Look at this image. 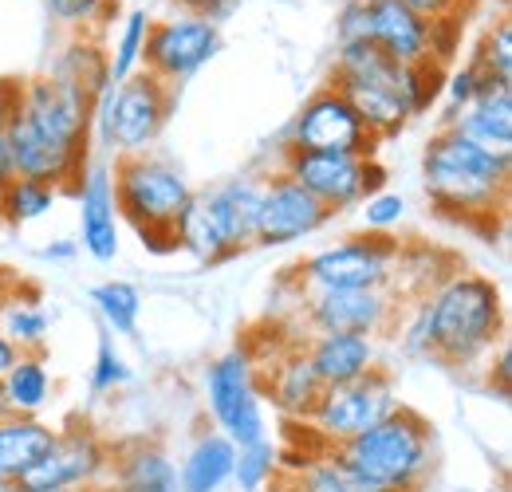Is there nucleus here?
<instances>
[{"instance_id":"nucleus-1","label":"nucleus","mask_w":512,"mask_h":492,"mask_svg":"<svg viewBox=\"0 0 512 492\" xmlns=\"http://www.w3.org/2000/svg\"><path fill=\"white\" fill-rule=\"evenodd\" d=\"M426 355L442 367H473L505 343V300L489 276L453 272L418 304Z\"/></svg>"},{"instance_id":"nucleus-2","label":"nucleus","mask_w":512,"mask_h":492,"mask_svg":"<svg viewBox=\"0 0 512 492\" xmlns=\"http://www.w3.org/2000/svg\"><path fill=\"white\" fill-rule=\"evenodd\" d=\"M509 166L512 154H493L453 126H442L426 142L422 174L430 201L457 221L473 217H501L505 197H509Z\"/></svg>"},{"instance_id":"nucleus-3","label":"nucleus","mask_w":512,"mask_h":492,"mask_svg":"<svg viewBox=\"0 0 512 492\" xmlns=\"http://www.w3.org/2000/svg\"><path fill=\"white\" fill-rule=\"evenodd\" d=\"M119 217H127L134 233L146 241L150 252H174L178 248V217L186 213L193 197L190 178L154 154L119 158L111 170Z\"/></svg>"},{"instance_id":"nucleus-4","label":"nucleus","mask_w":512,"mask_h":492,"mask_svg":"<svg viewBox=\"0 0 512 492\" xmlns=\"http://www.w3.org/2000/svg\"><path fill=\"white\" fill-rule=\"evenodd\" d=\"M335 453L383 492H418L434 465V430L418 410L398 406L379 426L335 445Z\"/></svg>"},{"instance_id":"nucleus-5","label":"nucleus","mask_w":512,"mask_h":492,"mask_svg":"<svg viewBox=\"0 0 512 492\" xmlns=\"http://www.w3.org/2000/svg\"><path fill=\"white\" fill-rule=\"evenodd\" d=\"M264 201V178L241 174L213 189H193L186 213L178 217V248L205 264H221L256 245V221Z\"/></svg>"},{"instance_id":"nucleus-6","label":"nucleus","mask_w":512,"mask_h":492,"mask_svg":"<svg viewBox=\"0 0 512 492\" xmlns=\"http://www.w3.org/2000/svg\"><path fill=\"white\" fill-rule=\"evenodd\" d=\"M331 87L355 107V115L375 134V142L394 138L410 123V107L402 95V63L386 60L371 40L339 44Z\"/></svg>"},{"instance_id":"nucleus-7","label":"nucleus","mask_w":512,"mask_h":492,"mask_svg":"<svg viewBox=\"0 0 512 492\" xmlns=\"http://www.w3.org/2000/svg\"><path fill=\"white\" fill-rule=\"evenodd\" d=\"M16 111L64 162H71L79 174L87 170V134L95 119V95H87L75 79H67L60 71H48L20 83Z\"/></svg>"},{"instance_id":"nucleus-8","label":"nucleus","mask_w":512,"mask_h":492,"mask_svg":"<svg viewBox=\"0 0 512 492\" xmlns=\"http://www.w3.org/2000/svg\"><path fill=\"white\" fill-rule=\"evenodd\" d=\"M95 103H99L103 142L119 158H134V154H150V146L158 142L174 111V87H166L150 71H134L123 83H111Z\"/></svg>"},{"instance_id":"nucleus-9","label":"nucleus","mask_w":512,"mask_h":492,"mask_svg":"<svg viewBox=\"0 0 512 492\" xmlns=\"http://www.w3.org/2000/svg\"><path fill=\"white\" fill-rule=\"evenodd\" d=\"M402 245L390 233H359L323 248L300 264L304 292H347V288H390L402 264Z\"/></svg>"},{"instance_id":"nucleus-10","label":"nucleus","mask_w":512,"mask_h":492,"mask_svg":"<svg viewBox=\"0 0 512 492\" xmlns=\"http://www.w3.org/2000/svg\"><path fill=\"white\" fill-rule=\"evenodd\" d=\"M205 402L217 433H225L237 449L268 437L264 422V394L256 386V363L245 347L225 351L205 370Z\"/></svg>"},{"instance_id":"nucleus-11","label":"nucleus","mask_w":512,"mask_h":492,"mask_svg":"<svg viewBox=\"0 0 512 492\" xmlns=\"http://www.w3.org/2000/svg\"><path fill=\"white\" fill-rule=\"evenodd\" d=\"M284 174L300 182L331 213L355 209L386 182L383 166L375 158L343 154V150H284Z\"/></svg>"},{"instance_id":"nucleus-12","label":"nucleus","mask_w":512,"mask_h":492,"mask_svg":"<svg viewBox=\"0 0 512 492\" xmlns=\"http://www.w3.org/2000/svg\"><path fill=\"white\" fill-rule=\"evenodd\" d=\"M402 406L398 398V386L383 367L355 378V382H343V386H323L320 406L312 410V430L320 433L323 441L335 449L359 433H367L371 426H379L383 418H390L394 410Z\"/></svg>"},{"instance_id":"nucleus-13","label":"nucleus","mask_w":512,"mask_h":492,"mask_svg":"<svg viewBox=\"0 0 512 492\" xmlns=\"http://www.w3.org/2000/svg\"><path fill=\"white\" fill-rule=\"evenodd\" d=\"M217 48H221L217 20H205L197 12L170 16V20L150 24L146 52H142V71H150L166 87H178V83H186L190 75H197L205 63L213 60Z\"/></svg>"},{"instance_id":"nucleus-14","label":"nucleus","mask_w":512,"mask_h":492,"mask_svg":"<svg viewBox=\"0 0 512 492\" xmlns=\"http://www.w3.org/2000/svg\"><path fill=\"white\" fill-rule=\"evenodd\" d=\"M288 146L292 150H343V154L375 158L379 142L335 87H323L300 107L296 123L288 130Z\"/></svg>"},{"instance_id":"nucleus-15","label":"nucleus","mask_w":512,"mask_h":492,"mask_svg":"<svg viewBox=\"0 0 512 492\" xmlns=\"http://www.w3.org/2000/svg\"><path fill=\"white\" fill-rule=\"evenodd\" d=\"M111 469V445L91 426H71L56 433V445L40 457V465L12 492L75 489V485H103Z\"/></svg>"},{"instance_id":"nucleus-16","label":"nucleus","mask_w":512,"mask_h":492,"mask_svg":"<svg viewBox=\"0 0 512 492\" xmlns=\"http://www.w3.org/2000/svg\"><path fill=\"white\" fill-rule=\"evenodd\" d=\"M398 315L394 288H347V292H308L304 319L312 335H371L379 339Z\"/></svg>"},{"instance_id":"nucleus-17","label":"nucleus","mask_w":512,"mask_h":492,"mask_svg":"<svg viewBox=\"0 0 512 492\" xmlns=\"http://www.w3.org/2000/svg\"><path fill=\"white\" fill-rule=\"evenodd\" d=\"M335 213L320 205L300 182L288 174L264 178V201H260V221H256V245H296L312 233H320Z\"/></svg>"},{"instance_id":"nucleus-18","label":"nucleus","mask_w":512,"mask_h":492,"mask_svg":"<svg viewBox=\"0 0 512 492\" xmlns=\"http://www.w3.org/2000/svg\"><path fill=\"white\" fill-rule=\"evenodd\" d=\"M367 40L394 63H438L434 20L410 12L398 0H367Z\"/></svg>"},{"instance_id":"nucleus-19","label":"nucleus","mask_w":512,"mask_h":492,"mask_svg":"<svg viewBox=\"0 0 512 492\" xmlns=\"http://www.w3.org/2000/svg\"><path fill=\"white\" fill-rule=\"evenodd\" d=\"M79 233L83 252L91 260H115L119 256V205H115V185L111 166L95 162L79 178Z\"/></svg>"},{"instance_id":"nucleus-20","label":"nucleus","mask_w":512,"mask_h":492,"mask_svg":"<svg viewBox=\"0 0 512 492\" xmlns=\"http://www.w3.org/2000/svg\"><path fill=\"white\" fill-rule=\"evenodd\" d=\"M103 492H182L178 465L158 441H130L111 449V469L103 477Z\"/></svg>"},{"instance_id":"nucleus-21","label":"nucleus","mask_w":512,"mask_h":492,"mask_svg":"<svg viewBox=\"0 0 512 492\" xmlns=\"http://www.w3.org/2000/svg\"><path fill=\"white\" fill-rule=\"evenodd\" d=\"M446 126L493 154H512V83L485 79L481 91Z\"/></svg>"},{"instance_id":"nucleus-22","label":"nucleus","mask_w":512,"mask_h":492,"mask_svg":"<svg viewBox=\"0 0 512 492\" xmlns=\"http://www.w3.org/2000/svg\"><path fill=\"white\" fill-rule=\"evenodd\" d=\"M304 355H308L312 370L320 374L323 386H343V382H355V378L379 370V339H371V335H343V331L312 335Z\"/></svg>"},{"instance_id":"nucleus-23","label":"nucleus","mask_w":512,"mask_h":492,"mask_svg":"<svg viewBox=\"0 0 512 492\" xmlns=\"http://www.w3.org/2000/svg\"><path fill=\"white\" fill-rule=\"evenodd\" d=\"M56 426L28 414H0V485L16 489L56 445Z\"/></svg>"},{"instance_id":"nucleus-24","label":"nucleus","mask_w":512,"mask_h":492,"mask_svg":"<svg viewBox=\"0 0 512 492\" xmlns=\"http://www.w3.org/2000/svg\"><path fill=\"white\" fill-rule=\"evenodd\" d=\"M233 465H237V445L225 433L205 430L178 465V485L182 492H221L233 481Z\"/></svg>"},{"instance_id":"nucleus-25","label":"nucleus","mask_w":512,"mask_h":492,"mask_svg":"<svg viewBox=\"0 0 512 492\" xmlns=\"http://www.w3.org/2000/svg\"><path fill=\"white\" fill-rule=\"evenodd\" d=\"M268 394H272V402H276L280 414L308 422L312 410L320 406L323 382H320V374L312 370V363H308V355H304V351H292V355H284V359L272 363Z\"/></svg>"},{"instance_id":"nucleus-26","label":"nucleus","mask_w":512,"mask_h":492,"mask_svg":"<svg viewBox=\"0 0 512 492\" xmlns=\"http://www.w3.org/2000/svg\"><path fill=\"white\" fill-rule=\"evenodd\" d=\"M52 398V374L40 355H20L0 374V414H28L36 418Z\"/></svg>"},{"instance_id":"nucleus-27","label":"nucleus","mask_w":512,"mask_h":492,"mask_svg":"<svg viewBox=\"0 0 512 492\" xmlns=\"http://www.w3.org/2000/svg\"><path fill=\"white\" fill-rule=\"evenodd\" d=\"M292 492H383L359 477L335 449H323L316 457H304L292 473Z\"/></svg>"},{"instance_id":"nucleus-28","label":"nucleus","mask_w":512,"mask_h":492,"mask_svg":"<svg viewBox=\"0 0 512 492\" xmlns=\"http://www.w3.org/2000/svg\"><path fill=\"white\" fill-rule=\"evenodd\" d=\"M52 327V315L44 311V304L36 296H20V288L8 292V300L0 304V331L8 335V343L24 355L28 347L40 351L44 347V335Z\"/></svg>"},{"instance_id":"nucleus-29","label":"nucleus","mask_w":512,"mask_h":492,"mask_svg":"<svg viewBox=\"0 0 512 492\" xmlns=\"http://www.w3.org/2000/svg\"><path fill=\"white\" fill-rule=\"evenodd\" d=\"M95 308L103 315V323L115 331V335H134L138 331V315H142V292L127 284V280H103L95 292H91Z\"/></svg>"},{"instance_id":"nucleus-30","label":"nucleus","mask_w":512,"mask_h":492,"mask_svg":"<svg viewBox=\"0 0 512 492\" xmlns=\"http://www.w3.org/2000/svg\"><path fill=\"white\" fill-rule=\"evenodd\" d=\"M56 201H60V189L56 185L32 182V178H12L8 189H4V221L32 225V221L48 217Z\"/></svg>"},{"instance_id":"nucleus-31","label":"nucleus","mask_w":512,"mask_h":492,"mask_svg":"<svg viewBox=\"0 0 512 492\" xmlns=\"http://www.w3.org/2000/svg\"><path fill=\"white\" fill-rule=\"evenodd\" d=\"M150 24H154V20L146 16V8L127 12V20H123V28H119V40H115V52H111V60H107L111 83H123L134 71H142V52H146Z\"/></svg>"},{"instance_id":"nucleus-32","label":"nucleus","mask_w":512,"mask_h":492,"mask_svg":"<svg viewBox=\"0 0 512 492\" xmlns=\"http://www.w3.org/2000/svg\"><path fill=\"white\" fill-rule=\"evenodd\" d=\"M469 63H473L485 79L512 83V24H509V16H501V20L481 36V48H477V56H473Z\"/></svg>"},{"instance_id":"nucleus-33","label":"nucleus","mask_w":512,"mask_h":492,"mask_svg":"<svg viewBox=\"0 0 512 492\" xmlns=\"http://www.w3.org/2000/svg\"><path fill=\"white\" fill-rule=\"evenodd\" d=\"M276 465H280V457H276L272 441L264 437V441H256V445L237 449L233 481H237V489H241V492H260L268 481H272V477H276Z\"/></svg>"},{"instance_id":"nucleus-34","label":"nucleus","mask_w":512,"mask_h":492,"mask_svg":"<svg viewBox=\"0 0 512 492\" xmlns=\"http://www.w3.org/2000/svg\"><path fill=\"white\" fill-rule=\"evenodd\" d=\"M44 4H48V12H52L56 24H64L71 32H83V28L103 24L115 12L119 0H44Z\"/></svg>"},{"instance_id":"nucleus-35","label":"nucleus","mask_w":512,"mask_h":492,"mask_svg":"<svg viewBox=\"0 0 512 492\" xmlns=\"http://www.w3.org/2000/svg\"><path fill=\"white\" fill-rule=\"evenodd\" d=\"M127 382H130L127 359L115 351V343H111V339H99L95 367H91V386H95L99 394H107V390H119V386H127Z\"/></svg>"},{"instance_id":"nucleus-36","label":"nucleus","mask_w":512,"mask_h":492,"mask_svg":"<svg viewBox=\"0 0 512 492\" xmlns=\"http://www.w3.org/2000/svg\"><path fill=\"white\" fill-rule=\"evenodd\" d=\"M402 217H406V201H402L398 193H386V189H379V193H371V197H367L363 221H367V229H371V233H390V229H394Z\"/></svg>"},{"instance_id":"nucleus-37","label":"nucleus","mask_w":512,"mask_h":492,"mask_svg":"<svg viewBox=\"0 0 512 492\" xmlns=\"http://www.w3.org/2000/svg\"><path fill=\"white\" fill-rule=\"evenodd\" d=\"M481 83H485V75H481L473 63H465L461 71H453V75H449L446 83H442V87H446V99H449L446 123L461 111V107H465V103H469V99H473V95H477V91H481Z\"/></svg>"},{"instance_id":"nucleus-38","label":"nucleus","mask_w":512,"mask_h":492,"mask_svg":"<svg viewBox=\"0 0 512 492\" xmlns=\"http://www.w3.org/2000/svg\"><path fill=\"white\" fill-rule=\"evenodd\" d=\"M347 40H367V0H351L339 12V44Z\"/></svg>"},{"instance_id":"nucleus-39","label":"nucleus","mask_w":512,"mask_h":492,"mask_svg":"<svg viewBox=\"0 0 512 492\" xmlns=\"http://www.w3.org/2000/svg\"><path fill=\"white\" fill-rule=\"evenodd\" d=\"M398 4H406L410 12H418L426 20H453L465 0H398Z\"/></svg>"},{"instance_id":"nucleus-40","label":"nucleus","mask_w":512,"mask_h":492,"mask_svg":"<svg viewBox=\"0 0 512 492\" xmlns=\"http://www.w3.org/2000/svg\"><path fill=\"white\" fill-rule=\"evenodd\" d=\"M20 83H24V79H0V130L12 119L16 103H20Z\"/></svg>"},{"instance_id":"nucleus-41","label":"nucleus","mask_w":512,"mask_h":492,"mask_svg":"<svg viewBox=\"0 0 512 492\" xmlns=\"http://www.w3.org/2000/svg\"><path fill=\"white\" fill-rule=\"evenodd\" d=\"M16 178V170H12V150H8V138H4V130H0V182H12Z\"/></svg>"},{"instance_id":"nucleus-42","label":"nucleus","mask_w":512,"mask_h":492,"mask_svg":"<svg viewBox=\"0 0 512 492\" xmlns=\"http://www.w3.org/2000/svg\"><path fill=\"white\" fill-rule=\"evenodd\" d=\"M16 359H20V351H16V347H12V343H8V335H4V331H0V374H4V370L12 367V363H16Z\"/></svg>"},{"instance_id":"nucleus-43","label":"nucleus","mask_w":512,"mask_h":492,"mask_svg":"<svg viewBox=\"0 0 512 492\" xmlns=\"http://www.w3.org/2000/svg\"><path fill=\"white\" fill-rule=\"evenodd\" d=\"M44 256L52 260V256H75V245L71 241H56L52 248H44Z\"/></svg>"},{"instance_id":"nucleus-44","label":"nucleus","mask_w":512,"mask_h":492,"mask_svg":"<svg viewBox=\"0 0 512 492\" xmlns=\"http://www.w3.org/2000/svg\"><path fill=\"white\" fill-rule=\"evenodd\" d=\"M16 288V280H8V272H0V304L8 300V292Z\"/></svg>"},{"instance_id":"nucleus-45","label":"nucleus","mask_w":512,"mask_h":492,"mask_svg":"<svg viewBox=\"0 0 512 492\" xmlns=\"http://www.w3.org/2000/svg\"><path fill=\"white\" fill-rule=\"evenodd\" d=\"M48 492H103L99 485H75V489H48Z\"/></svg>"},{"instance_id":"nucleus-46","label":"nucleus","mask_w":512,"mask_h":492,"mask_svg":"<svg viewBox=\"0 0 512 492\" xmlns=\"http://www.w3.org/2000/svg\"><path fill=\"white\" fill-rule=\"evenodd\" d=\"M4 189H8V182H0V221H4Z\"/></svg>"}]
</instances>
